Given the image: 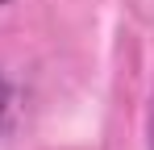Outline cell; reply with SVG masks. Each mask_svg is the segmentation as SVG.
Segmentation results:
<instances>
[{
  "mask_svg": "<svg viewBox=\"0 0 154 150\" xmlns=\"http://www.w3.org/2000/svg\"><path fill=\"white\" fill-rule=\"evenodd\" d=\"M13 113H17V83L0 71V138H4V129L13 125Z\"/></svg>",
  "mask_w": 154,
  "mask_h": 150,
  "instance_id": "cell-1",
  "label": "cell"
},
{
  "mask_svg": "<svg viewBox=\"0 0 154 150\" xmlns=\"http://www.w3.org/2000/svg\"><path fill=\"white\" fill-rule=\"evenodd\" d=\"M4 4H8V0H0V8H4Z\"/></svg>",
  "mask_w": 154,
  "mask_h": 150,
  "instance_id": "cell-3",
  "label": "cell"
},
{
  "mask_svg": "<svg viewBox=\"0 0 154 150\" xmlns=\"http://www.w3.org/2000/svg\"><path fill=\"white\" fill-rule=\"evenodd\" d=\"M150 150H154V108H150Z\"/></svg>",
  "mask_w": 154,
  "mask_h": 150,
  "instance_id": "cell-2",
  "label": "cell"
}]
</instances>
